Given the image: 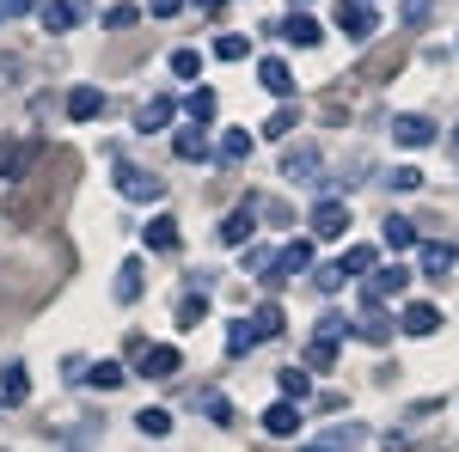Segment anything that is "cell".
Masks as SVG:
<instances>
[{
    "mask_svg": "<svg viewBox=\"0 0 459 452\" xmlns=\"http://www.w3.org/2000/svg\"><path fill=\"white\" fill-rule=\"evenodd\" d=\"M307 367H313V373H325V367H337V343H307Z\"/></svg>",
    "mask_w": 459,
    "mask_h": 452,
    "instance_id": "38",
    "label": "cell"
},
{
    "mask_svg": "<svg viewBox=\"0 0 459 452\" xmlns=\"http://www.w3.org/2000/svg\"><path fill=\"white\" fill-rule=\"evenodd\" d=\"M86 380L105 385V391H117V385L129 380V367H123V361H92V367H86Z\"/></svg>",
    "mask_w": 459,
    "mask_h": 452,
    "instance_id": "32",
    "label": "cell"
},
{
    "mask_svg": "<svg viewBox=\"0 0 459 452\" xmlns=\"http://www.w3.org/2000/svg\"><path fill=\"white\" fill-rule=\"evenodd\" d=\"M276 385H282V397H288V404L313 397V373H307V367H282V373H276Z\"/></svg>",
    "mask_w": 459,
    "mask_h": 452,
    "instance_id": "27",
    "label": "cell"
},
{
    "mask_svg": "<svg viewBox=\"0 0 459 452\" xmlns=\"http://www.w3.org/2000/svg\"><path fill=\"white\" fill-rule=\"evenodd\" d=\"M386 183H392V190H423V172H417V166H392Z\"/></svg>",
    "mask_w": 459,
    "mask_h": 452,
    "instance_id": "42",
    "label": "cell"
},
{
    "mask_svg": "<svg viewBox=\"0 0 459 452\" xmlns=\"http://www.w3.org/2000/svg\"><path fill=\"white\" fill-rule=\"evenodd\" d=\"M99 110H105V92H99V86H74L68 92V116L74 123H92Z\"/></svg>",
    "mask_w": 459,
    "mask_h": 452,
    "instance_id": "18",
    "label": "cell"
},
{
    "mask_svg": "<svg viewBox=\"0 0 459 452\" xmlns=\"http://www.w3.org/2000/svg\"><path fill=\"white\" fill-rule=\"evenodd\" d=\"M0 25H6V13H0Z\"/></svg>",
    "mask_w": 459,
    "mask_h": 452,
    "instance_id": "49",
    "label": "cell"
},
{
    "mask_svg": "<svg viewBox=\"0 0 459 452\" xmlns=\"http://www.w3.org/2000/svg\"><path fill=\"white\" fill-rule=\"evenodd\" d=\"M380 239H386V251H411V244H417V226H411L404 214H386V220H380Z\"/></svg>",
    "mask_w": 459,
    "mask_h": 452,
    "instance_id": "22",
    "label": "cell"
},
{
    "mask_svg": "<svg viewBox=\"0 0 459 452\" xmlns=\"http://www.w3.org/2000/svg\"><path fill=\"white\" fill-rule=\"evenodd\" d=\"M203 318H209V294L196 287V294H184V300H178V330H196Z\"/></svg>",
    "mask_w": 459,
    "mask_h": 452,
    "instance_id": "28",
    "label": "cell"
},
{
    "mask_svg": "<svg viewBox=\"0 0 459 452\" xmlns=\"http://www.w3.org/2000/svg\"><path fill=\"white\" fill-rule=\"evenodd\" d=\"M178 367H184V354H178L172 343L142 348V373H147V380H178Z\"/></svg>",
    "mask_w": 459,
    "mask_h": 452,
    "instance_id": "8",
    "label": "cell"
},
{
    "mask_svg": "<svg viewBox=\"0 0 459 452\" xmlns=\"http://www.w3.org/2000/svg\"><path fill=\"white\" fill-rule=\"evenodd\" d=\"M313 287H318V294H337V287H343V269H337V263L313 269Z\"/></svg>",
    "mask_w": 459,
    "mask_h": 452,
    "instance_id": "43",
    "label": "cell"
},
{
    "mask_svg": "<svg viewBox=\"0 0 459 452\" xmlns=\"http://www.w3.org/2000/svg\"><path fill=\"white\" fill-rule=\"evenodd\" d=\"M429 13H435V0H404V6H398V19H404L411 31H423V25H429Z\"/></svg>",
    "mask_w": 459,
    "mask_h": 452,
    "instance_id": "39",
    "label": "cell"
},
{
    "mask_svg": "<svg viewBox=\"0 0 459 452\" xmlns=\"http://www.w3.org/2000/svg\"><path fill=\"white\" fill-rule=\"evenodd\" d=\"M172 73L178 80H203V49H172Z\"/></svg>",
    "mask_w": 459,
    "mask_h": 452,
    "instance_id": "33",
    "label": "cell"
},
{
    "mask_svg": "<svg viewBox=\"0 0 459 452\" xmlns=\"http://www.w3.org/2000/svg\"><path fill=\"white\" fill-rule=\"evenodd\" d=\"M307 263H313V239H288L282 251H276V257H270V269H264V287H270V294H276V287H288V281L300 276V269H307Z\"/></svg>",
    "mask_w": 459,
    "mask_h": 452,
    "instance_id": "1",
    "label": "cell"
},
{
    "mask_svg": "<svg viewBox=\"0 0 459 452\" xmlns=\"http://www.w3.org/2000/svg\"><path fill=\"white\" fill-rule=\"evenodd\" d=\"M398 330H404V337H435V330H441V312H435L429 300H411V306L398 312Z\"/></svg>",
    "mask_w": 459,
    "mask_h": 452,
    "instance_id": "9",
    "label": "cell"
},
{
    "mask_svg": "<svg viewBox=\"0 0 459 452\" xmlns=\"http://www.w3.org/2000/svg\"><path fill=\"white\" fill-rule=\"evenodd\" d=\"M264 434H270V440H294V434H300V404H270V410H264Z\"/></svg>",
    "mask_w": 459,
    "mask_h": 452,
    "instance_id": "10",
    "label": "cell"
},
{
    "mask_svg": "<svg viewBox=\"0 0 459 452\" xmlns=\"http://www.w3.org/2000/svg\"><path fill=\"white\" fill-rule=\"evenodd\" d=\"M264 135H270V141H288V135H294V110H276V116H270V123H264Z\"/></svg>",
    "mask_w": 459,
    "mask_h": 452,
    "instance_id": "41",
    "label": "cell"
},
{
    "mask_svg": "<svg viewBox=\"0 0 459 452\" xmlns=\"http://www.w3.org/2000/svg\"><path fill=\"white\" fill-rule=\"evenodd\" d=\"M282 177L288 183H325V177H318V147H294L282 159Z\"/></svg>",
    "mask_w": 459,
    "mask_h": 452,
    "instance_id": "13",
    "label": "cell"
},
{
    "mask_svg": "<svg viewBox=\"0 0 459 452\" xmlns=\"http://www.w3.org/2000/svg\"><path fill=\"white\" fill-rule=\"evenodd\" d=\"M37 6H43V0H0V13H6V19H19V13H37Z\"/></svg>",
    "mask_w": 459,
    "mask_h": 452,
    "instance_id": "46",
    "label": "cell"
},
{
    "mask_svg": "<svg viewBox=\"0 0 459 452\" xmlns=\"http://www.w3.org/2000/svg\"><path fill=\"white\" fill-rule=\"evenodd\" d=\"M25 397H31L25 367H19V361H6V367H0V404H25Z\"/></svg>",
    "mask_w": 459,
    "mask_h": 452,
    "instance_id": "20",
    "label": "cell"
},
{
    "mask_svg": "<svg viewBox=\"0 0 459 452\" xmlns=\"http://www.w3.org/2000/svg\"><path fill=\"white\" fill-rule=\"evenodd\" d=\"M117 190H123L129 202H160V196H166V177H153V172H135V166H123V172H117Z\"/></svg>",
    "mask_w": 459,
    "mask_h": 452,
    "instance_id": "5",
    "label": "cell"
},
{
    "mask_svg": "<svg viewBox=\"0 0 459 452\" xmlns=\"http://www.w3.org/2000/svg\"><path fill=\"white\" fill-rule=\"evenodd\" d=\"M276 37H282V43H294V49H313V43H318L325 31H318V19H313V13H288L282 25H276Z\"/></svg>",
    "mask_w": 459,
    "mask_h": 452,
    "instance_id": "11",
    "label": "cell"
},
{
    "mask_svg": "<svg viewBox=\"0 0 459 452\" xmlns=\"http://www.w3.org/2000/svg\"><path fill=\"white\" fill-rule=\"evenodd\" d=\"M172 98H166V92H160V98H147L142 105V116H135V129H142V135H153V129H166V123H172Z\"/></svg>",
    "mask_w": 459,
    "mask_h": 452,
    "instance_id": "24",
    "label": "cell"
},
{
    "mask_svg": "<svg viewBox=\"0 0 459 452\" xmlns=\"http://www.w3.org/2000/svg\"><path fill=\"white\" fill-rule=\"evenodd\" d=\"M257 80H264V92H270V98H294V68H288L282 55L257 62Z\"/></svg>",
    "mask_w": 459,
    "mask_h": 452,
    "instance_id": "12",
    "label": "cell"
},
{
    "mask_svg": "<svg viewBox=\"0 0 459 452\" xmlns=\"http://www.w3.org/2000/svg\"><path fill=\"white\" fill-rule=\"evenodd\" d=\"M454 263H459L454 244H423V276H429V281H441L447 269H454Z\"/></svg>",
    "mask_w": 459,
    "mask_h": 452,
    "instance_id": "26",
    "label": "cell"
},
{
    "mask_svg": "<svg viewBox=\"0 0 459 452\" xmlns=\"http://www.w3.org/2000/svg\"><path fill=\"white\" fill-rule=\"evenodd\" d=\"M307 226H313V239H343V233H350V202H343V196H325Z\"/></svg>",
    "mask_w": 459,
    "mask_h": 452,
    "instance_id": "3",
    "label": "cell"
},
{
    "mask_svg": "<svg viewBox=\"0 0 459 452\" xmlns=\"http://www.w3.org/2000/svg\"><path fill=\"white\" fill-rule=\"evenodd\" d=\"M196 6H214V0H196Z\"/></svg>",
    "mask_w": 459,
    "mask_h": 452,
    "instance_id": "47",
    "label": "cell"
},
{
    "mask_svg": "<svg viewBox=\"0 0 459 452\" xmlns=\"http://www.w3.org/2000/svg\"><path fill=\"white\" fill-rule=\"evenodd\" d=\"M184 116H190L196 129H203V123H214V92H209V86H196V92L184 98Z\"/></svg>",
    "mask_w": 459,
    "mask_h": 452,
    "instance_id": "31",
    "label": "cell"
},
{
    "mask_svg": "<svg viewBox=\"0 0 459 452\" xmlns=\"http://www.w3.org/2000/svg\"><path fill=\"white\" fill-rule=\"evenodd\" d=\"M294 6H307V0H294Z\"/></svg>",
    "mask_w": 459,
    "mask_h": 452,
    "instance_id": "48",
    "label": "cell"
},
{
    "mask_svg": "<svg viewBox=\"0 0 459 452\" xmlns=\"http://www.w3.org/2000/svg\"><path fill=\"white\" fill-rule=\"evenodd\" d=\"M251 233H257V202H246V209H233L221 220V244H246Z\"/></svg>",
    "mask_w": 459,
    "mask_h": 452,
    "instance_id": "16",
    "label": "cell"
},
{
    "mask_svg": "<svg viewBox=\"0 0 459 452\" xmlns=\"http://www.w3.org/2000/svg\"><path fill=\"white\" fill-rule=\"evenodd\" d=\"M147 13H153V19H178V13H184V0H147Z\"/></svg>",
    "mask_w": 459,
    "mask_h": 452,
    "instance_id": "45",
    "label": "cell"
},
{
    "mask_svg": "<svg viewBox=\"0 0 459 452\" xmlns=\"http://www.w3.org/2000/svg\"><path fill=\"white\" fill-rule=\"evenodd\" d=\"M251 159V135L246 129H227V135H221V166H246Z\"/></svg>",
    "mask_w": 459,
    "mask_h": 452,
    "instance_id": "29",
    "label": "cell"
},
{
    "mask_svg": "<svg viewBox=\"0 0 459 452\" xmlns=\"http://www.w3.org/2000/svg\"><path fill=\"white\" fill-rule=\"evenodd\" d=\"M25 159H31V147L6 141V147H0V177H19V172H25Z\"/></svg>",
    "mask_w": 459,
    "mask_h": 452,
    "instance_id": "35",
    "label": "cell"
},
{
    "mask_svg": "<svg viewBox=\"0 0 459 452\" xmlns=\"http://www.w3.org/2000/svg\"><path fill=\"white\" fill-rule=\"evenodd\" d=\"M350 337H355V318H343V312L318 318V343H350Z\"/></svg>",
    "mask_w": 459,
    "mask_h": 452,
    "instance_id": "30",
    "label": "cell"
},
{
    "mask_svg": "<svg viewBox=\"0 0 459 452\" xmlns=\"http://www.w3.org/2000/svg\"><path fill=\"white\" fill-rule=\"evenodd\" d=\"M392 141L398 147H429L435 141V123L429 116H392Z\"/></svg>",
    "mask_w": 459,
    "mask_h": 452,
    "instance_id": "15",
    "label": "cell"
},
{
    "mask_svg": "<svg viewBox=\"0 0 459 452\" xmlns=\"http://www.w3.org/2000/svg\"><path fill=\"white\" fill-rule=\"evenodd\" d=\"M454 141H459V135H454Z\"/></svg>",
    "mask_w": 459,
    "mask_h": 452,
    "instance_id": "50",
    "label": "cell"
},
{
    "mask_svg": "<svg viewBox=\"0 0 459 452\" xmlns=\"http://www.w3.org/2000/svg\"><path fill=\"white\" fill-rule=\"evenodd\" d=\"M110 294H117L123 306H135V300H142V263H135V257H129V263L117 269V281H110Z\"/></svg>",
    "mask_w": 459,
    "mask_h": 452,
    "instance_id": "23",
    "label": "cell"
},
{
    "mask_svg": "<svg viewBox=\"0 0 459 452\" xmlns=\"http://www.w3.org/2000/svg\"><path fill=\"white\" fill-rule=\"evenodd\" d=\"M337 31L350 43H368L374 37V6L368 0H337Z\"/></svg>",
    "mask_w": 459,
    "mask_h": 452,
    "instance_id": "4",
    "label": "cell"
},
{
    "mask_svg": "<svg viewBox=\"0 0 459 452\" xmlns=\"http://www.w3.org/2000/svg\"><path fill=\"white\" fill-rule=\"evenodd\" d=\"M172 153L184 159V166H203V159H209V129H196V123H190V129H178Z\"/></svg>",
    "mask_w": 459,
    "mask_h": 452,
    "instance_id": "14",
    "label": "cell"
},
{
    "mask_svg": "<svg viewBox=\"0 0 459 452\" xmlns=\"http://www.w3.org/2000/svg\"><path fill=\"white\" fill-rule=\"evenodd\" d=\"M37 19H43V31H74L86 19V0H43Z\"/></svg>",
    "mask_w": 459,
    "mask_h": 452,
    "instance_id": "6",
    "label": "cell"
},
{
    "mask_svg": "<svg viewBox=\"0 0 459 452\" xmlns=\"http://www.w3.org/2000/svg\"><path fill=\"white\" fill-rule=\"evenodd\" d=\"M135 428H142V434H153V440H166V434H172V410H142V416H135Z\"/></svg>",
    "mask_w": 459,
    "mask_h": 452,
    "instance_id": "34",
    "label": "cell"
},
{
    "mask_svg": "<svg viewBox=\"0 0 459 452\" xmlns=\"http://www.w3.org/2000/svg\"><path fill=\"white\" fill-rule=\"evenodd\" d=\"M355 447H361V428H355V422H337V428L313 434L300 452H355Z\"/></svg>",
    "mask_w": 459,
    "mask_h": 452,
    "instance_id": "7",
    "label": "cell"
},
{
    "mask_svg": "<svg viewBox=\"0 0 459 452\" xmlns=\"http://www.w3.org/2000/svg\"><path fill=\"white\" fill-rule=\"evenodd\" d=\"M337 269H343V281H355V276H374V269H380V251H374V244H350Z\"/></svg>",
    "mask_w": 459,
    "mask_h": 452,
    "instance_id": "17",
    "label": "cell"
},
{
    "mask_svg": "<svg viewBox=\"0 0 459 452\" xmlns=\"http://www.w3.org/2000/svg\"><path fill=\"white\" fill-rule=\"evenodd\" d=\"M355 337H361V343H392V318L380 312V306L361 312V318H355Z\"/></svg>",
    "mask_w": 459,
    "mask_h": 452,
    "instance_id": "25",
    "label": "cell"
},
{
    "mask_svg": "<svg viewBox=\"0 0 459 452\" xmlns=\"http://www.w3.org/2000/svg\"><path fill=\"white\" fill-rule=\"evenodd\" d=\"M246 324L257 330V343H270V337H282V324H288V318H282V306H276V300H264V306H257V312H251Z\"/></svg>",
    "mask_w": 459,
    "mask_h": 452,
    "instance_id": "21",
    "label": "cell"
},
{
    "mask_svg": "<svg viewBox=\"0 0 459 452\" xmlns=\"http://www.w3.org/2000/svg\"><path fill=\"white\" fill-rule=\"evenodd\" d=\"M246 49H251V43H246V37H239V31L214 37V55H221V62H246Z\"/></svg>",
    "mask_w": 459,
    "mask_h": 452,
    "instance_id": "37",
    "label": "cell"
},
{
    "mask_svg": "<svg viewBox=\"0 0 459 452\" xmlns=\"http://www.w3.org/2000/svg\"><path fill=\"white\" fill-rule=\"evenodd\" d=\"M251 348H257V330H251L246 318H239V324L227 330V354H251Z\"/></svg>",
    "mask_w": 459,
    "mask_h": 452,
    "instance_id": "36",
    "label": "cell"
},
{
    "mask_svg": "<svg viewBox=\"0 0 459 452\" xmlns=\"http://www.w3.org/2000/svg\"><path fill=\"white\" fill-rule=\"evenodd\" d=\"M196 404H203V416H209V422H233V404H227L221 391H203Z\"/></svg>",
    "mask_w": 459,
    "mask_h": 452,
    "instance_id": "40",
    "label": "cell"
},
{
    "mask_svg": "<svg viewBox=\"0 0 459 452\" xmlns=\"http://www.w3.org/2000/svg\"><path fill=\"white\" fill-rule=\"evenodd\" d=\"M142 239H147V251H178V220L172 214H153L142 226Z\"/></svg>",
    "mask_w": 459,
    "mask_h": 452,
    "instance_id": "19",
    "label": "cell"
},
{
    "mask_svg": "<svg viewBox=\"0 0 459 452\" xmlns=\"http://www.w3.org/2000/svg\"><path fill=\"white\" fill-rule=\"evenodd\" d=\"M135 19H142V6H110V13H105V25H110V31H129Z\"/></svg>",
    "mask_w": 459,
    "mask_h": 452,
    "instance_id": "44",
    "label": "cell"
},
{
    "mask_svg": "<svg viewBox=\"0 0 459 452\" xmlns=\"http://www.w3.org/2000/svg\"><path fill=\"white\" fill-rule=\"evenodd\" d=\"M404 287H411V269H404V263H380L374 276L361 281V312H374V306H386V300H398Z\"/></svg>",
    "mask_w": 459,
    "mask_h": 452,
    "instance_id": "2",
    "label": "cell"
}]
</instances>
